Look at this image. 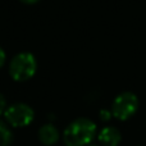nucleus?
Returning a JSON list of instances; mask_svg holds the SVG:
<instances>
[{"mask_svg":"<svg viewBox=\"0 0 146 146\" xmlns=\"http://www.w3.org/2000/svg\"><path fill=\"white\" fill-rule=\"evenodd\" d=\"M96 136V124L88 118H77L67 126L63 140L67 146H87Z\"/></svg>","mask_w":146,"mask_h":146,"instance_id":"f257e3e1","label":"nucleus"},{"mask_svg":"<svg viewBox=\"0 0 146 146\" xmlns=\"http://www.w3.org/2000/svg\"><path fill=\"white\" fill-rule=\"evenodd\" d=\"M37 60L30 51L15 54L9 63V74L15 81H27L36 73Z\"/></svg>","mask_w":146,"mask_h":146,"instance_id":"f03ea898","label":"nucleus"},{"mask_svg":"<svg viewBox=\"0 0 146 146\" xmlns=\"http://www.w3.org/2000/svg\"><path fill=\"white\" fill-rule=\"evenodd\" d=\"M139 110V98L131 91H123L115 96L111 104V114L119 121H127Z\"/></svg>","mask_w":146,"mask_h":146,"instance_id":"7ed1b4c3","label":"nucleus"},{"mask_svg":"<svg viewBox=\"0 0 146 146\" xmlns=\"http://www.w3.org/2000/svg\"><path fill=\"white\" fill-rule=\"evenodd\" d=\"M4 117L13 127H26L35 118V110L26 103H14L7 108Z\"/></svg>","mask_w":146,"mask_h":146,"instance_id":"20e7f679","label":"nucleus"},{"mask_svg":"<svg viewBox=\"0 0 146 146\" xmlns=\"http://www.w3.org/2000/svg\"><path fill=\"white\" fill-rule=\"evenodd\" d=\"M98 139L104 146H118L122 141V135L118 128L106 126L99 132Z\"/></svg>","mask_w":146,"mask_h":146,"instance_id":"39448f33","label":"nucleus"},{"mask_svg":"<svg viewBox=\"0 0 146 146\" xmlns=\"http://www.w3.org/2000/svg\"><path fill=\"white\" fill-rule=\"evenodd\" d=\"M38 139L44 145H54L59 140V131L53 123H46L38 129Z\"/></svg>","mask_w":146,"mask_h":146,"instance_id":"423d86ee","label":"nucleus"},{"mask_svg":"<svg viewBox=\"0 0 146 146\" xmlns=\"http://www.w3.org/2000/svg\"><path fill=\"white\" fill-rule=\"evenodd\" d=\"M12 131L4 121H0V146H9L12 142Z\"/></svg>","mask_w":146,"mask_h":146,"instance_id":"0eeeda50","label":"nucleus"},{"mask_svg":"<svg viewBox=\"0 0 146 146\" xmlns=\"http://www.w3.org/2000/svg\"><path fill=\"white\" fill-rule=\"evenodd\" d=\"M99 117H100L101 121L108 122L109 119H110L111 117H113V114H111V111H110V110H108V109H101L100 113H99Z\"/></svg>","mask_w":146,"mask_h":146,"instance_id":"6e6552de","label":"nucleus"},{"mask_svg":"<svg viewBox=\"0 0 146 146\" xmlns=\"http://www.w3.org/2000/svg\"><path fill=\"white\" fill-rule=\"evenodd\" d=\"M7 99H5V96L3 95L1 92H0V114L5 113V110H7Z\"/></svg>","mask_w":146,"mask_h":146,"instance_id":"1a4fd4ad","label":"nucleus"},{"mask_svg":"<svg viewBox=\"0 0 146 146\" xmlns=\"http://www.w3.org/2000/svg\"><path fill=\"white\" fill-rule=\"evenodd\" d=\"M5 60H7V54H5L4 49H3L1 46H0V68H1V67L4 66Z\"/></svg>","mask_w":146,"mask_h":146,"instance_id":"9d476101","label":"nucleus"},{"mask_svg":"<svg viewBox=\"0 0 146 146\" xmlns=\"http://www.w3.org/2000/svg\"><path fill=\"white\" fill-rule=\"evenodd\" d=\"M21 1H23V3H26V4H33V3H36V1H38V0H21Z\"/></svg>","mask_w":146,"mask_h":146,"instance_id":"9b49d317","label":"nucleus"},{"mask_svg":"<svg viewBox=\"0 0 146 146\" xmlns=\"http://www.w3.org/2000/svg\"><path fill=\"white\" fill-rule=\"evenodd\" d=\"M87 146H99V145H92V144H90V145H87Z\"/></svg>","mask_w":146,"mask_h":146,"instance_id":"f8f14e48","label":"nucleus"}]
</instances>
